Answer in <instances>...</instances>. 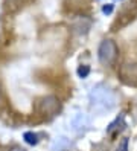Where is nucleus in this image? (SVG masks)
Here are the masks:
<instances>
[{"mask_svg":"<svg viewBox=\"0 0 137 151\" xmlns=\"http://www.w3.org/2000/svg\"><path fill=\"white\" fill-rule=\"evenodd\" d=\"M119 76L126 84H137V63H125L119 67Z\"/></svg>","mask_w":137,"mask_h":151,"instance_id":"4","label":"nucleus"},{"mask_svg":"<svg viewBox=\"0 0 137 151\" xmlns=\"http://www.w3.org/2000/svg\"><path fill=\"white\" fill-rule=\"evenodd\" d=\"M117 151H128V139H123L117 147Z\"/></svg>","mask_w":137,"mask_h":151,"instance_id":"12","label":"nucleus"},{"mask_svg":"<svg viewBox=\"0 0 137 151\" xmlns=\"http://www.w3.org/2000/svg\"><path fill=\"white\" fill-rule=\"evenodd\" d=\"M9 151H26V150L22 147H12V148H9Z\"/></svg>","mask_w":137,"mask_h":151,"instance_id":"13","label":"nucleus"},{"mask_svg":"<svg viewBox=\"0 0 137 151\" xmlns=\"http://www.w3.org/2000/svg\"><path fill=\"white\" fill-rule=\"evenodd\" d=\"M70 148V142L66 137H58L53 144V151H66Z\"/></svg>","mask_w":137,"mask_h":151,"instance_id":"8","label":"nucleus"},{"mask_svg":"<svg viewBox=\"0 0 137 151\" xmlns=\"http://www.w3.org/2000/svg\"><path fill=\"white\" fill-rule=\"evenodd\" d=\"M88 102L91 111L104 114L111 111L117 105V95L107 84H96L88 93Z\"/></svg>","mask_w":137,"mask_h":151,"instance_id":"1","label":"nucleus"},{"mask_svg":"<svg viewBox=\"0 0 137 151\" xmlns=\"http://www.w3.org/2000/svg\"><path fill=\"white\" fill-rule=\"evenodd\" d=\"M91 28V20L87 17H76L72 23V31L76 35H84L90 31Z\"/></svg>","mask_w":137,"mask_h":151,"instance_id":"6","label":"nucleus"},{"mask_svg":"<svg viewBox=\"0 0 137 151\" xmlns=\"http://www.w3.org/2000/svg\"><path fill=\"white\" fill-rule=\"evenodd\" d=\"M0 95H2V90H0Z\"/></svg>","mask_w":137,"mask_h":151,"instance_id":"14","label":"nucleus"},{"mask_svg":"<svg viewBox=\"0 0 137 151\" xmlns=\"http://www.w3.org/2000/svg\"><path fill=\"white\" fill-rule=\"evenodd\" d=\"M117 54H119V47H117L116 41H113V40L100 41L99 47H98V60L100 64L111 66L117 58Z\"/></svg>","mask_w":137,"mask_h":151,"instance_id":"2","label":"nucleus"},{"mask_svg":"<svg viewBox=\"0 0 137 151\" xmlns=\"http://www.w3.org/2000/svg\"><path fill=\"white\" fill-rule=\"evenodd\" d=\"M38 110L41 114H46V116H55L60 110H61V102L57 96L53 95H47L43 96L40 102H38Z\"/></svg>","mask_w":137,"mask_h":151,"instance_id":"3","label":"nucleus"},{"mask_svg":"<svg viewBox=\"0 0 137 151\" xmlns=\"http://www.w3.org/2000/svg\"><path fill=\"white\" fill-rule=\"evenodd\" d=\"M70 124H72V128H73V130L78 131V133H81V131H84V130H87V128L90 127V118L87 116L85 113H81V111H79V113H76V114H73Z\"/></svg>","mask_w":137,"mask_h":151,"instance_id":"5","label":"nucleus"},{"mask_svg":"<svg viewBox=\"0 0 137 151\" xmlns=\"http://www.w3.org/2000/svg\"><path fill=\"white\" fill-rule=\"evenodd\" d=\"M76 73H78L79 78H87V76L90 75V66H87V64H81V66L78 67V70H76Z\"/></svg>","mask_w":137,"mask_h":151,"instance_id":"10","label":"nucleus"},{"mask_svg":"<svg viewBox=\"0 0 137 151\" xmlns=\"http://www.w3.org/2000/svg\"><path fill=\"white\" fill-rule=\"evenodd\" d=\"M125 127H126V124H125V116H123V114H119V116L108 125L107 133H108L110 136H116V134H119L121 131H123Z\"/></svg>","mask_w":137,"mask_h":151,"instance_id":"7","label":"nucleus"},{"mask_svg":"<svg viewBox=\"0 0 137 151\" xmlns=\"http://www.w3.org/2000/svg\"><path fill=\"white\" fill-rule=\"evenodd\" d=\"M113 9H114L113 3H107V5H104V6H102V12H104L105 15H110V14L113 12Z\"/></svg>","mask_w":137,"mask_h":151,"instance_id":"11","label":"nucleus"},{"mask_svg":"<svg viewBox=\"0 0 137 151\" xmlns=\"http://www.w3.org/2000/svg\"><path fill=\"white\" fill-rule=\"evenodd\" d=\"M23 139H24V142L27 145H32V147L38 144V134L34 133V131H26L23 134Z\"/></svg>","mask_w":137,"mask_h":151,"instance_id":"9","label":"nucleus"}]
</instances>
